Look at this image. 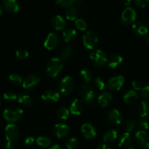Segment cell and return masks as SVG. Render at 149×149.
<instances>
[{"label": "cell", "instance_id": "4fadbf2b", "mask_svg": "<svg viewBox=\"0 0 149 149\" xmlns=\"http://www.w3.org/2000/svg\"><path fill=\"white\" fill-rule=\"evenodd\" d=\"M71 132V128L65 124H57L53 128V132L58 138H64L68 136Z\"/></svg>", "mask_w": 149, "mask_h": 149}, {"label": "cell", "instance_id": "11a10c76", "mask_svg": "<svg viewBox=\"0 0 149 149\" xmlns=\"http://www.w3.org/2000/svg\"><path fill=\"white\" fill-rule=\"evenodd\" d=\"M148 45H149V35L148 36Z\"/></svg>", "mask_w": 149, "mask_h": 149}, {"label": "cell", "instance_id": "8d00e7d4", "mask_svg": "<svg viewBox=\"0 0 149 149\" xmlns=\"http://www.w3.org/2000/svg\"><path fill=\"white\" fill-rule=\"evenodd\" d=\"M75 26L77 29H78L80 31H86L87 28V23L85 22V20L81 18L77 19L75 20Z\"/></svg>", "mask_w": 149, "mask_h": 149}, {"label": "cell", "instance_id": "b9f144b4", "mask_svg": "<svg viewBox=\"0 0 149 149\" xmlns=\"http://www.w3.org/2000/svg\"><path fill=\"white\" fill-rule=\"evenodd\" d=\"M138 127L141 129V130L142 131H146L147 130L149 129V123L148 121L146 120H141L140 121L139 123L138 124Z\"/></svg>", "mask_w": 149, "mask_h": 149}, {"label": "cell", "instance_id": "d590c367", "mask_svg": "<svg viewBox=\"0 0 149 149\" xmlns=\"http://www.w3.org/2000/svg\"><path fill=\"white\" fill-rule=\"evenodd\" d=\"M93 85L98 90H103L105 88V82L103 79L100 78V77H97L93 81Z\"/></svg>", "mask_w": 149, "mask_h": 149}, {"label": "cell", "instance_id": "7bdbcfd3", "mask_svg": "<svg viewBox=\"0 0 149 149\" xmlns=\"http://www.w3.org/2000/svg\"><path fill=\"white\" fill-rule=\"evenodd\" d=\"M149 3V0H135V4L140 8H144Z\"/></svg>", "mask_w": 149, "mask_h": 149}, {"label": "cell", "instance_id": "5b68a950", "mask_svg": "<svg viewBox=\"0 0 149 149\" xmlns=\"http://www.w3.org/2000/svg\"><path fill=\"white\" fill-rule=\"evenodd\" d=\"M92 62L98 66H103L108 63V58L106 54L101 49H96L93 51L90 55Z\"/></svg>", "mask_w": 149, "mask_h": 149}, {"label": "cell", "instance_id": "4316f807", "mask_svg": "<svg viewBox=\"0 0 149 149\" xmlns=\"http://www.w3.org/2000/svg\"><path fill=\"white\" fill-rule=\"evenodd\" d=\"M77 36V31L73 29H67L63 32V39L65 42H70L74 40Z\"/></svg>", "mask_w": 149, "mask_h": 149}, {"label": "cell", "instance_id": "7c38bea8", "mask_svg": "<svg viewBox=\"0 0 149 149\" xmlns=\"http://www.w3.org/2000/svg\"><path fill=\"white\" fill-rule=\"evenodd\" d=\"M125 84V78L122 76H116L109 79L108 81V88L111 91H119Z\"/></svg>", "mask_w": 149, "mask_h": 149}, {"label": "cell", "instance_id": "2e32d148", "mask_svg": "<svg viewBox=\"0 0 149 149\" xmlns=\"http://www.w3.org/2000/svg\"><path fill=\"white\" fill-rule=\"evenodd\" d=\"M83 109H84V103L79 99H75L73 100L69 108L70 112L75 116H79L81 114Z\"/></svg>", "mask_w": 149, "mask_h": 149}, {"label": "cell", "instance_id": "f5cc1de1", "mask_svg": "<svg viewBox=\"0 0 149 149\" xmlns=\"http://www.w3.org/2000/svg\"><path fill=\"white\" fill-rule=\"evenodd\" d=\"M2 14V8H1V6L0 5V16Z\"/></svg>", "mask_w": 149, "mask_h": 149}, {"label": "cell", "instance_id": "83f0119b", "mask_svg": "<svg viewBox=\"0 0 149 149\" xmlns=\"http://www.w3.org/2000/svg\"><path fill=\"white\" fill-rule=\"evenodd\" d=\"M138 111L141 117H146L149 115V105L147 102L141 101L138 106Z\"/></svg>", "mask_w": 149, "mask_h": 149}, {"label": "cell", "instance_id": "ee69618b", "mask_svg": "<svg viewBox=\"0 0 149 149\" xmlns=\"http://www.w3.org/2000/svg\"><path fill=\"white\" fill-rule=\"evenodd\" d=\"M141 95L145 100H149V85L146 86L141 91Z\"/></svg>", "mask_w": 149, "mask_h": 149}, {"label": "cell", "instance_id": "681fc988", "mask_svg": "<svg viewBox=\"0 0 149 149\" xmlns=\"http://www.w3.org/2000/svg\"><path fill=\"white\" fill-rule=\"evenodd\" d=\"M83 2V0H72L73 4H77V5H79V4H81Z\"/></svg>", "mask_w": 149, "mask_h": 149}, {"label": "cell", "instance_id": "f6af8a7d", "mask_svg": "<svg viewBox=\"0 0 149 149\" xmlns=\"http://www.w3.org/2000/svg\"><path fill=\"white\" fill-rule=\"evenodd\" d=\"M132 87H133V89L135 90H135H136V91H138V90L141 91L142 89L144 87L143 86L142 83H141L140 81H137V80L132 81Z\"/></svg>", "mask_w": 149, "mask_h": 149}, {"label": "cell", "instance_id": "7402d4cb", "mask_svg": "<svg viewBox=\"0 0 149 149\" xmlns=\"http://www.w3.org/2000/svg\"><path fill=\"white\" fill-rule=\"evenodd\" d=\"M123 61V58L119 54H113L108 60V65L111 68H115L119 66Z\"/></svg>", "mask_w": 149, "mask_h": 149}, {"label": "cell", "instance_id": "4dcf8cb0", "mask_svg": "<svg viewBox=\"0 0 149 149\" xmlns=\"http://www.w3.org/2000/svg\"><path fill=\"white\" fill-rule=\"evenodd\" d=\"M65 18L68 20H75L78 17V11L74 7H68L65 13Z\"/></svg>", "mask_w": 149, "mask_h": 149}, {"label": "cell", "instance_id": "9f6ffc18", "mask_svg": "<svg viewBox=\"0 0 149 149\" xmlns=\"http://www.w3.org/2000/svg\"><path fill=\"white\" fill-rule=\"evenodd\" d=\"M0 103H1V97H0Z\"/></svg>", "mask_w": 149, "mask_h": 149}, {"label": "cell", "instance_id": "ba28073f", "mask_svg": "<svg viewBox=\"0 0 149 149\" xmlns=\"http://www.w3.org/2000/svg\"><path fill=\"white\" fill-rule=\"evenodd\" d=\"M136 11L132 7H127L122 14L121 20L125 25H129L134 23L136 20Z\"/></svg>", "mask_w": 149, "mask_h": 149}, {"label": "cell", "instance_id": "c3c4849f", "mask_svg": "<svg viewBox=\"0 0 149 149\" xmlns=\"http://www.w3.org/2000/svg\"><path fill=\"white\" fill-rule=\"evenodd\" d=\"M97 149H111L108 145L106 144H103V145H100V146H98Z\"/></svg>", "mask_w": 149, "mask_h": 149}, {"label": "cell", "instance_id": "d4e9b609", "mask_svg": "<svg viewBox=\"0 0 149 149\" xmlns=\"http://www.w3.org/2000/svg\"><path fill=\"white\" fill-rule=\"evenodd\" d=\"M132 136L128 132H124L119 139V146L121 148H125L130 145L132 142Z\"/></svg>", "mask_w": 149, "mask_h": 149}, {"label": "cell", "instance_id": "6da1fadb", "mask_svg": "<svg viewBox=\"0 0 149 149\" xmlns=\"http://www.w3.org/2000/svg\"><path fill=\"white\" fill-rule=\"evenodd\" d=\"M63 61L60 58H53L47 61L45 67L47 74L50 78H55L61 73L63 68Z\"/></svg>", "mask_w": 149, "mask_h": 149}, {"label": "cell", "instance_id": "9a60e30c", "mask_svg": "<svg viewBox=\"0 0 149 149\" xmlns=\"http://www.w3.org/2000/svg\"><path fill=\"white\" fill-rule=\"evenodd\" d=\"M42 100L48 103H56L59 100L60 93L55 90H47L42 95Z\"/></svg>", "mask_w": 149, "mask_h": 149}, {"label": "cell", "instance_id": "484cf974", "mask_svg": "<svg viewBox=\"0 0 149 149\" xmlns=\"http://www.w3.org/2000/svg\"><path fill=\"white\" fill-rule=\"evenodd\" d=\"M116 139H117V132L115 130H109L103 135V141L107 143H112Z\"/></svg>", "mask_w": 149, "mask_h": 149}, {"label": "cell", "instance_id": "52a82bcc", "mask_svg": "<svg viewBox=\"0 0 149 149\" xmlns=\"http://www.w3.org/2000/svg\"><path fill=\"white\" fill-rule=\"evenodd\" d=\"M5 137L7 142L17 141L20 137V130L15 124H9L5 127Z\"/></svg>", "mask_w": 149, "mask_h": 149}, {"label": "cell", "instance_id": "e575fe53", "mask_svg": "<svg viewBox=\"0 0 149 149\" xmlns=\"http://www.w3.org/2000/svg\"><path fill=\"white\" fill-rule=\"evenodd\" d=\"M10 82L13 83V84H19L23 82V79L19 74H11L9 77Z\"/></svg>", "mask_w": 149, "mask_h": 149}, {"label": "cell", "instance_id": "bcb514c9", "mask_svg": "<svg viewBox=\"0 0 149 149\" xmlns=\"http://www.w3.org/2000/svg\"><path fill=\"white\" fill-rule=\"evenodd\" d=\"M24 143L25 145H26V146H31L33 144V143H34V138L32 136L27 137V138H26V140H25Z\"/></svg>", "mask_w": 149, "mask_h": 149}, {"label": "cell", "instance_id": "60d3db41", "mask_svg": "<svg viewBox=\"0 0 149 149\" xmlns=\"http://www.w3.org/2000/svg\"><path fill=\"white\" fill-rule=\"evenodd\" d=\"M135 127H136V122L132 119L128 121L126 124V126H125V129H126L127 132H132L135 129Z\"/></svg>", "mask_w": 149, "mask_h": 149}, {"label": "cell", "instance_id": "d6986e66", "mask_svg": "<svg viewBox=\"0 0 149 149\" xmlns=\"http://www.w3.org/2000/svg\"><path fill=\"white\" fill-rule=\"evenodd\" d=\"M108 119L113 125H120L122 122V116L117 109H112L108 113Z\"/></svg>", "mask_w": 149, "mask_h": 149}, {"label": "cell", "instance_id": "6f0895ef", "mask_svg": "<svg viewBox=\"0 0 149 149\" xmlns=\"http://www.w3.org/2000/svg\"><path fill=\"white\" fill-rule=\"evenodd\" d=\"M148 23H149V21H148Z\"/></svg>", "mask_w": 149, "mask_h": 149}, {"label": "cell", "instance_id": "f1b7e54d", "mask_svg": "<svg viewBox=\"0 0 149 149\" xmlns=\"http://www.w3.org/2000/svg\"><path fill=\"white\" fill-rule=\"evenodd\" d=\"M71 54H72V48L69 46L65 47L61 49L60 53V59L63 62L67 61L70 58Z\"/></svg>", "mask_w": 149, "mask_h": 149}, {"label": "cell", "instance_id": "836d02e7", "mask_svg": "<svg viewBox=\"0 0 149 149\" xmlns=\"http://www.w3.org/2000/svg\"><path fill=\"white\" fill-rule=\"evenodd\" d=\"M78 140L76 138H72L68 139L65 143V148L66 149H77L78 147Z\"/></svg>", "mask_w": 149, "mask_h": 149}, {"label": "cell", "instance_id": "816d5d0a", "mask_svg": "<svg viewBox=\"0 0 149 149\" xmlns=\"http://www.w3.org/2000/svg\"><path fill=\"white\" fill-rule=\"evenodd\" d=\"M49 149H62V148H61V146H60L55 145V146H53L51 147V148Z\"/></svg>", "mask_w": 149, "mask_h": 149}, {"label": "cell", "instance_id": "7a4b0ae2", "mask_svg": "<svg viewBox=\"0 0 149 149\" xmlns=\"http://www.w3.org/2000/svg\"><path fill=\"white\" fill-rule=\"evenodd\" d=\"M23 114V111L17 106L7 108L3 112V117L9 122H16L20 120Z\"/></svg>", "mask_w": 149, "mask_h": 149}, {"label": "cell", "instance_id": "5bb4252c", "mask_svg": "<svg viewBox=\"0 0 149 149\" xmlns=\"http://www.w3.org/2000/svg\"><path fill=\"white\" fill-rule=\"evenodd\" d=\"M81 133H82L83 136L86 138V139L91 140L95 138L96 135H97V132H96L95 128L94 127L93 125L90 123H85L81 126Z\"/></svg>", "mask_w": 149, "mask_h": 149}, {"label": "cell", "instance_id": "ffe728a7", "mask_svg": "<svg viewBox=\"0 0 149 149\" xmlns=\"http://www.w3.org/2000/svg\"><path fill=\"white\" fill-rule=\"evenodd\" d=\"M17 101L22 105L26 106H31L33 103V100L32 99L31 96L29 93L26 92H21L17 95Z\"/></svg>", "mask_w": 149, "mask_h": 149}, {"label": "cell", "instance_id": "d6a6232c", "mask_svg": "<svg viewBox=\"0 0 149 149\" xmlns=\"http://www.w3.org/2000/svg\"><path fill=\"white\" fill-rule=\"evenodd\" d=\"M52 143L50 138L46 136H40L36 139V143L39 146L43 147V148H47Z\"/></svg>", "mask_w": 149, "mask_h": 149}, {"label": "cell", "instance_id": "e0dca14e", "mask_svg": "<svg viewBox=\"0 0 149 149\" xmlns=\"http://www.w3.org/2000/svg\"><path fill=\"white\" fill-rule=\"evenodd\" d=\"M3 5L9 13H16L20 10V6L17 0H4Z\"/></svg>", "mask_w": 149, "mask_h": 149}, {"label": "cell", "instance_id": "7dc6e473", "mask_svg": "<svg viewBox=\"0 0 149 149\" xmlns=\"http://www.w3.org/2000/svg\"><path fill=\"white\" fill-rule=\"evenodd\" d=\"M4 149H15V147L13 145V143L7 142V144L5 145V146H4Z\"/></svg>", "mask_w": 149, "mask_h": 149}, {"label": "cell", "instance_id": "44dd1931", "mask_svg": "<svg viewBox=\"0 0 149 149\" xmlns=\"http://www.w3.org/2000/svg\"><path fill=\"white\" fill-rule=\"evenodd\" d=\"M112 99H113L112 95L110 93L105 92V93H101L98 96V97H97V102H98V104L101 107H106L111 102Z\"/></svg>", "mask_w": 149, "mask_h": 149}, {"label": "cell", "instance_id": "30bf717a", "mask_svg": "<svg viewBox=\"0 0 149 149\" xmlns=\"http://www.w3.org/2000/svg\"><path fill=\"white\" fill-rule=\"evenodd\" d=\"M135 139L141 148L149 149V135L146 131L140 130L137 132L135 135Z\"/></svg>", "mask_w": 149, "mask_h": 149}, {"label": "cell", "instance_id": "f907efd6", "mask_svg": "<svg viewBox=\"0 0 149 149\" xmlns=\"http://www.w3.org/2000/svg\"><path fill=\"white\" fill-rule=\"evenodd\" d=\"M131 1H132V0H123V3H124V4H125V5L127 6V5H129L130 4Z\"/></svg>", "mask_w": 149, "mask_h": 149}, {"label": "cell", "instance_id": "277c9868", "mask_svg": "<svg viewBox=\"0 0 149 149\" xmlns=\"http://www.w3.org/2000/svg\"><path fill=\"white\" fill-rule=\"evenodd\" d=\"M80 96L81 100L87 105H90L94 100V91L88 84H83L80 88Z\"/></svg>", "mask_w": 149, "mask_h": 149}, {"label": "cell", "instance_id": "ab89813d", "mask_svg": "<svg viewBox=\"0 0 149 149\" xmlns=\"http://www.w3.org/2000/svg\"><path fill=\"white\" fill-rule=\"evenodd\" d=\"M55 3L63 8H68L73 4L72 0H55Z\"/></svg>", "mask_w": 149, "mask_h": 149}, {"label": "cell", "instance_id": "8992f818", "mask_svg": "<svg viewBox=\"0 0 149 149\" xmlns=\"http://www.w3.org/2000/svg\"><path fill=\"white\" fill-rule=\"evenodd\" d=\"M98 42V37L97 33L93 31H87L83 35V44L88 49H93Z\"/></svg>", "mask_w": 149, "mask_h": 149}, {"label": "cell", "instance_id": "ac0fdd59", "mask_svg": "<svg viewBox=\"0 0 149 149\" xmlns=\"http://www.w3.org/2000/svg\"><path fill=\"white\" fill-rule=\"evenodd\" d=\"M51 26L55 30H63L66 26V22L61 15L54 16L51 20Z\"/></svg>", "mask_w": 149, "mask_h": 149}, {"label": "cell", "instance_id": "8fae6325", "mask_svg": "<svg viewBox=\"0 0 149 149\" xmlns=\"http://www.w3.org/2000/svg\"><path fill=\"white\" fill-rule=\"evenodd\" d=\"M60 43L59 36L55 33H49L45 39L44 46L49 50H52L58 46Z\"/></svg>", "mask_w": 149, "mask_h": 149}, {"label": "cell", "instance_id": "74e56055", "mask_svg": "<svg viewBox=\"0 0 149 149\" xmlns=\"http://www.w3.org/2000/svg\"><path fill=\"white\" fill-rule=\"evenodd\" d=\"M15 55L18 59L20 60H24L29 57V54L26 49H19L16 51Z\"/></svg>", "mask_w": 149, "mask_h": 149}, {"label": "cell", "instance_id": "3957f363", "mask_svg": "<svg viewBox=\"0 0 149 149\" xmlns=\"http://www.w3.org/2000/svg\"><path fill=\"white\" fill-rule=\"evenodd\" d=\"M58 88H59V91L61 94L65 96L68 95L72 93L74 88V79L68 76L63 77L60 81Z\"/></svg>", "mask_w": 149, "mask_h": 149}, {"label": "cell", "instance_id": "f546056e", "mask_svg": "<svg viewBox=\"0 0 149 149\" xmlns=\"http://www.w3.org/2000/svg\"><path fill=\"white\" fill-rule=\"evenodd\" d=\"M70 114V111L69 109H67L66 107H64V106H62V107L59 108L57 111V117L60 119V120L65 121L67 120Z\"/></svg>", "mask_w": 149, "mask_h": 149}, {"label": "cell", "instance_id": "db71d44e", "mask_svg": "<svg viewBox=\"0 0 149 149\" xmlns=\"http://www.w3.org/2000/svg\"><path fill=\"white\" fill-rule=\"evenodd\" d=\"M127 149H135V148H132V147H129V148H127Z\"/></svg>", "mask_w": 149, "mask_h": 149}, {"label": "cell", "instance_id": "9c48e42d", "mask_svg": "<svg viewBox=\"0 0 149 149\" xmlns=\"http://www.w3.org/2000/svg\"><path fill=\"white\" fill-rule=\"evenodd\" d=\"M41 79L36 74H30L27 76L23 81V87L26 90H33L36 88L40 83Z\"/></svg>", "mask_w": 149, "mask_h": 149}, {"label": "cell", "instance_id": "cb8c5ba5", "mask_svg": "<svg viewBox=\"0 0 149 149\" xmlns=\"http://www.w3.org/2000/svg\"><path fill=\"white\" fill-rule=\"evenodd\" d=\"M132 29H133L134 32L138 36H145L148 32V27L141 22L135 23L132 26Z\"/></svg>", "mask_w": 149, "mask_h": 149}, {"label": "cell", "instance_id": "603a6c76", "mask_svg": "<svg viewBox=\"0 0 149 149\" xmlns=\"http://www.w3.org/2000/svg\"><path fill=\"white\" fill-rule=\"evenodd\" d=\"M123 99L127 104H133L138 100V94L135 90H129L124 95Z\"/></svg>", "mask_w": 149, "mask_h": 149}, {"label": "cell", "instance_id": "f35d334b", "mask_svg": "<svg viewBox=\"0 0 149 149\" xmlns=\"http://www.w3.org/2000/svg\"><path fill=\"white\" fill-rule=\"evenodd\" d=\"M3 96H4V100H7V101H15L17 99V95L13 92H7L4 93Z\"/></svg>", "mask_w": 149, "mask_h": 149}, {"label": "cell", "instance_id": "1f68e13d", "mask_svg": "<svg viewBox=\"0 0 149 149\" xmlns=\"http://www.w3.org/2000/svg\"><path fill=\"white\" fill-rule=\"evenodd\" d=\"M80 77L83 80L84 84H89L93 79V74L89 70L83 69L80 71Z\"/></svg>", "mask_w": 149, "mask_h": 149}]
</instances>
